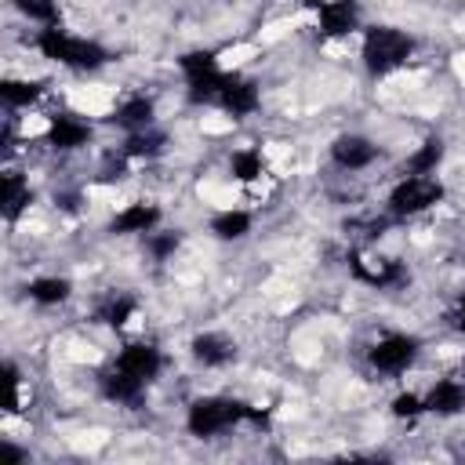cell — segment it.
Segmentation results:
<instances>
[{
  "label": "cell",
  "mask_w": 465,
  "mask_h": 465,
  "mask_svg": "<svg viewBox=\"0 0 465 465\" xmlns=\"http://www.w3.org/2000/svg\"><path fill=\"white\" fill-rule=\"evenodd\" d=\"M247 229H251L247 211H222V214L211 218V232L218 240H240V236H247Z\"/></svg>",
  "instance_id": "cell-21"
},
{
  "label": "cell",
  "mask_w": 465,
  "mask_h": 465,
  "mask_svg": "<svg viewBox=\"0 0 465 465\" xmlns=\"http://www.w3.org/2000/svg\"><path fill=\"white\" fill-rule=\"evenodd\" d=\"M40 91H44V84L40 80H4L0 84V98L7 102V105H29V102H36L40 98Z\"/></svg>",
  "instance_id": "cell-22"
},
{
  "label": "cell",
  "mask_w": 465,
  "mask_h": 465,
  "mask_svg": "<svg viewBox=\"0 0 465 465\" xmlns=\"http://www.w3.org/2000/svg\"><path fill=\"white\" fill-rule=\"evenodd\" d=\"M425 411H432V414H458V411H465V385L461 381H454V378H443V381H436L432 389H429V396H425Z\"/></svg>",
  "instance_id": "cell-11"
},
{
  "label": "cell",
  "mask_w": 465,
  "mask_h": 465,
  "mask_svg": "<svg viewBox=\"0 0 465 465\" xmlns=\"http://www.w3.org/2000/svg\"><path fill=\"white\" fill-rule=\"evenodd\" d=\"M113 124H120L124 131H145L153 124V102L149 98H131L113 113Z\"/></svg>",
  "instance_id": "cell-16"
},
{
  "label": "cell",
  "mask_w": 465,
  "mask_h": 465,
  "mask_svg": "<svg viewBox=\"0 0 465 465\" xmlns=\"http://www.w3.org/2000/svg\"><path fill=\"white\" fill-rule=\"evenodd\" d=\"M174 247H178V232H160V236H149V251H153V258H167Z\"/></svg>",
  "instance_id": "cell-28"
},
{
  "label": "cell",
  "mask_w": 465,
  "mask_h": 465,
  "mask_svg": "<svg viewBox=\"0 0 465 465\" xmlns=\"http://www.w3.org/2000/svg\"><path fill=\"white\" fill-rule=\"evenodd\" d=\"M91 138V127L84 124V120H76V116H54L51 120V127H47V142L54 145V149H80L84 142Z\"/></svg>",
  "instance_id": "cell-12"
},
{
  "label": "cell",
  "mask_w": 465,
  "mask_h": 465,
  "mask_svg": "<svg viewBox=\"0 0 465 465\" xmlns=\"http://www.w3.org/2000/svg\"><path fill=\"white\" fill-rule=\"evenodd\" d=\"M440 160H443V142H440V138H425L421 149L407 160V171H411V174H429V171H436Z\"/></svg>",
  "instance_id": "cell-23"
},
{
  "label": "cell",
  "mask_w": 465,
  "mask_h": 465,
  "mask_svg": "<svg viewBox=\"0 0 465 465\" xmlns=\"http://www.w3.org/2000/svg\"><path fill=\"white\" fill-rule=\"evenodd\" d=\"M421 411H425V400L414 396V392H400V396L392 400V414H396V418H418Z\"/></svg>",
  "instance_id": "cell-27"
},
{
  "label": "cell",
  "mask_w": 465,
  "mask_h": 465,
  "mask_svg": "<svg viewBox=\"0 0 465 465\" xmlns=\"http://www.w3.org/2000/svg\"><path fill=\"white\" fill-rule=\"evenodd\" d=\"M69 280H62V276H40V280H33L29 287H25V294L36 302V305H58V302H65L69 298Z\"/></svg>",
  "instance_id": "cell-18"
},
{
  "label": "cell",
  "mask_w": 465,
  "mask_h": 465,
  "mask_svg": "<svg viewBox=\"0 0 465 465\" xmlns=\"http://www.w3.org/2000/svg\"><path fill=\"white\" fill-rule=\"evenodd\" d=\"M305 4H309V7H316V11H320V7H323V4H331V0H305Z\"/></svg>",
  "instance_id": "cell-31"
},
{
  "label": "cell",
  "mask_w": 465,
  "mask_h": 465,
  "mask_svg": "<svg viewBox=\"0 0 465 465\" xmlns=\"http://www.w3.org/2000/svg\"><path fill=\"white\" fill-rule=\"evenodd\" d=\"M36 47H40V54H44V58L62 62V65H69V69H98V65H105V62H109V51H105L102 44L84 40V36H69V33H65V29H58V25L40 29Z\"/></svg>",
  "instance_id": "cell-2"
},
{
  "label": "cell",
  "mask_w": 465,
  "mask_h": 465,
  "mask_svg": "<svg viewBox=\"0 0 465 465\" xmlns=\"http://www.w3.org/2000/svg\"><path fill=\"white\" fill-rule=\"evenodd\" d=\"M414 51V40L396 25H371L363 33V65L371 76H385L400 69Z\"/></svg>",
  "instance_id": "cell-3"
},
{
  "label": "cell",
  "mask_w": 465,
  "mask_h": 465,
  "mask_svg": "<svg viewBox=\"0 0 465 465\" xmlns=\"http://www.w3.org/2000/svg\"><path fill=\"white\" fill-rule=\"evenodd\" d=\"M0 458H4V461H22L25 454H22L18 447H7V443H4V447H0Z\"/></svg>",
  "instance_id": "cell-29"
},
{
  "label": "cell",
  "mask_w": 465,
  "mask_h": 465,
  "mask_svg": "<svg viewBox=\"0 0 465 465\" xmlns=\"http://www.w3.org/2000/svg\"><path fill=\"white\" fill-rule=\"evenodd\" d=\"M160 352L153 349V345H142V341H131V345H124L120 349V356H116V367H124V371H131V374H138V378H156L160 374Z\"/></svg>",
  "instance_id": "cell-8"
},
{
  "label": "cell",
  "mask_w": 465,
  "mask_h": 465,
  "mask_svg": "<svg viewBox=\"0 0 465 465\" xmlns=\"http://www.w3.org/2000/svg\"><path fill=\"white\" fill-rule=\"evenodd\" d=\"M131 312H134V298L116 294V298H109V302L98 309V320L109 323V327H124V323L131 320Z\"/></svg>",
  "instance_id": "cell-24"
},
{
  "label": "cell",
  "mask_w": 465,
  "mask_h": 465,
  "mask_svg": "<svg viewBox=\"0 0 465 465\" xmlns=\"http://www.w3.org/2000/svg\"><path fill=\"white\" fill-rule=\"evenodd\" d=\"M193 356H196L203 367H222V363H229V360L236 356V349H232V341L222 338V334H196V338H193Z\"/></svg>",
  "instance_id": "cell-15"
},
{
  "label": "cell",
  "mask_w": 465,
  "mask_h": 465,
  "mask_svg": "<svg viewBox=\"0 0 465 465\" xmlns=\"http://www.w3.org/2000/svg\"><path fill=\"white\" fill-rule=\"evenodd\" d=\"M458 327L465 331V294H461V302H458Z\"/></svg>",
  "instance_id": "cell-30"
},
{
  "label": "cell",
  "mask_w": 465,
  "mask_h": 465,
  "mask_svg": "<svg viewBox=\"0 0 465 465\" xmlns=\"http://www.w3.org/2000/svg\"><path fill=\"white\" fill-rule=\"evenodd\" d=\"M331 156H334V163H338V167L360 171V167H367V163L378 156V149H374L367 138H360V134H341V138H334Z\"/></svg>",
  "instance_id": "cell-7"
},
{
  "label": "cell",
  "mask_w": 465,
  "mask_h": 465,
  "mask_svg": "<svg viewBox=\"0 0 465 465\" xmlns=\"http://www.w3.org/2000/svg\"><path fill=\"white\" fill-rule=\"evenodd\" d=\"M214 105H222V109H225V113H232V116H247V113H254V109H258V84H251V80H243V76H229V73H225V80H222V91H218Z\"/></svg>",
  "instance_id": "cell-6"
},
{
  "label": "cell",
  "mask_w": 465,
  "mask_h": 465,
  "mask_svg": "<svg viewBox=\"0 0 465 465\" xmlns=\"http://www.w3.org/2000/svg\"><path fill=\"white\" fill-rule=\"evenodd\" d=\"M414 356H418V341L411 338V334H385L378 345H371V352H367V360L378 367V371H385V374H400V371H407L411 363H414Z\"/></svg>",
  "instance_id": "cell-5"
},
{
  "label": "cell",
  "mask_w": 465,
  "mask_h": 465,
  "mask_svg": "<svg viewBox=\"0 0 465 465\" xmlns=\"http://www.w3.org/2000/svg\"><path fill=\"white\" fill-rule=\"evenodd\" d=\"M160 222V211L153 207V203H131V207H124L116 218H113V225H109V232H149L153 225Z\"/></svg>",
  "instance_id": "cell-14"
},
{
  "label": "cell",
  "mask_w": 465,
  "mask_h": 465,
  "mask_svg": "<svg viewBox=\"0 0 465 465\" xmlns=\"http://www.w3.org/2000/svg\"><path fill=\"white\" fill-rule=\"evenodd\" d=\"M229 167H232V174L240 182H254L262 174V156L254 149H243V153H232V163Z\"/></svg>",
  "instance_id": "cell-25"
},
{
  "label": "cell",
  "mask_w": 465,
  "mask_h": 465,
  "mask_svg": "<svg viewBox=\"0 0 465 465\" xmlns=\"http://www.w3.org/2000/svg\"><path fill=\"white\" fill-rule=\"evenodd\" d=\"M236 421H254V425H269V414L265 411H254L240 400H225V396H203L189 407V432L193 436H218L222 429L236 425Z\"/></svg>",
  "instance_id": "cell-1"
},
{
  "label": "cell",
  "mask_w": 465,
  "mask_h": 465,
  "mask_svg": "<svg viewBox=\"0 0 465 465\" xmlns=\"http://www.w3.org/2000/svg\"><path fill=\"white\" fill-rule=\"evenodd\" d=\"M163 149V134L160 131H131L127 142H124V156L127 160H149V156H160Z\"/></svg>",
  "instance_id": "cell-19"
},
{
  "label": "cell",
  "mask_w": 465,
  "mask_h": 465,
  "mask_svg": "<svg viewBox=\"0 0 465 465\" xmlns=\"http://www.w3.org/2000/svg\"><path fill=\"white\" fill-rule=\"evenodd\" d=\"M443 200V185L429 174H407L392 193H389V211L396 218H411V214H421L425 207L440 203Z\"/></svg>",
  "instance_id": "cell-4"
},
{
  "label": "cell",
  "mask_w": 465,
  "mask_h": 465,
  "mask_svg": "<svg viewBox=\"0 0 465 465\" xmlns=\"http://www.w3.org/2000/svg\"><path fill=\"white\" fill-rule=\"evenodd\" d=\"M0 203H4V218L7 222H15L22 214V207L29 203V185H25V178L18 171H7L4 174V196H0Z\"/></svg>",
  "instance_id": "cell-17"
},
{
  "label": "cell",
  "mask_w": 465,
  "mask_h": 465,
  "mask_svg": "<svg viewBox=\"0 0 465 465\" xmlns=\"http://www.w3.org/2000/svg\"><path fill=\"white\" fill-rule=\"evenodd\" d=\"M178 65H182V73H185V80H189V84H193V80H207V76L222 73V69H218V54H214V51H185V54L178 58Z\"/></svg>",
  "instance_id": "cell-20"
},
{
  "label": "cell",
  "mask_w": 465,
  "mask_h": 465,
  "mask_svg": "<svg viewBox=\"0 0 465 465\" xmlns=\"http://www.w3.org/2000/svg\"><path fill=\"white\" fill-rule=\"evenodd\" d=\"M145 389V378L124 371V367H113L109 374H102V396L105 400H116V403H138Z\"/></svg>",
  "instance_id": "cell-9"
},
{
  "label": "cell",
  "mask_w": 465,
  "mask_h": 465,
  "mask_svg": "<svg viewBox=\"0 0 465 465\" xmlns=\"http://www.w3.org/2000/svg\"><path fill=\"white\" fill-rule=\"evenodd\" d=\"M15 7L22 15H29L33 22H47V25H54V18H58V4L54 0H15Z\"/></svg>",
  "instance_id": "cell-26"
},
{
  "label": "cell",
  "mask_w": 465,
  "mask_h": 465,
  "mask_svg": "<svg viewBox=\"0 0 465 465\" xmlns=\"http://www.w3.org/2000/svg\"><path fill=\"white\" fill-rule=\"evenodd\" d=\"M349 269H352L356 280H363V283H371V287H396V283H403V276H407V269H403L400 262H381L378 269H367L360 254H349Z\"/></svg>",
  "instance_id": "cell-13"
},
{
  "label": "cell",
  "mask_w": 465,
  "mask_h": 465,
  "mask_svg": "<svg viewBox=\"0 0 465 465\" xmlns=\"http://www.w3.org/2000/svg\"><path fill=\"white\" fill-rule=\"evenodd\" d=\"M356 4L352 0H331L320 7V29L323 36H349L356 29Z\"/></svg>",
  "instance_id": "cell-10"
}]
</instances>
